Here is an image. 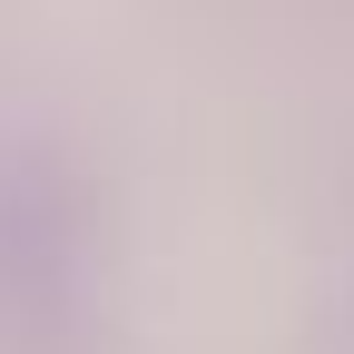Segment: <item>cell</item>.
<instances>
[{"mask_svg":"<svg viewBox=\"0 0 354 354\" xmlns=\"http://www.w3.org/2000/svg\"><path fill=\"white\" fill-rule=\"evenodd\" d=\"M0 354H118L99 207L50 148H0Z\"/></svg>","mask_w":354,"mask_h":354,"instance_id":"1","label":"cell"},{"mask_svg":"<svg viewBox=\"0 0 354 354\" xmlns=\"http://www.w3.org/2000/svg\"><path fill=\"white\" fill-rule=\"evenodd\" d=\"M335 354H354V266H344V325H335Z\"/></svg>","mask_w":354,"mask_h":354,"instance_id":"2","label":"cell"}]
</instances>
